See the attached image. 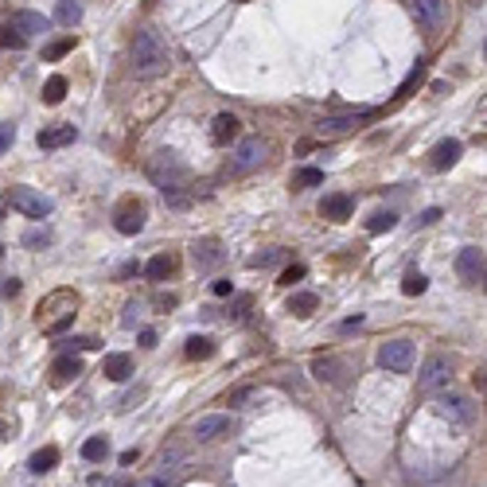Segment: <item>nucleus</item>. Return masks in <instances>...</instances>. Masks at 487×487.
Listing matches in <instances>:
<instances>
[{
  "mask_svg": "<svg viewBox=\"0 0 487 487\" xmlns=\"http://www.w3.org/2000/svg\"><path fill=\"white\" fill-rule=\"evenodd\" d=\"M164 67H168V43L156 28L137 31L133 39V74L137 78H156Z\"/></svg>",
  "mask_w": 487,
  "mask_h": 487,
  "instance_id": "f257e3e1",
  "label": "nucleus"
},
{
  "mask_svg": "<svg viewBox=\"0 0 487 487\" xmlns=\"http://www.w3.org/2000/svg\"><path fill=\"white\" fill-rule=\"evenodd\" d=\"M449 382H452V362L444 359V355H433V359L421 367L417 390L421 394H441V390H449Z\"/></svg>",
  "mask_w": 487,
  "mask_h": 487,
  "instance_id": "f03ea898",
  "label": "nucleus"
},
{
  "mask_svg": "<svg viewBox=\"0 0 487 487\" xmlns=\"http://www.w3.org/2000/svg\"><path fill=\"white\" fill-rule=\"evenodd\" d=\"M148 176L156 179V187H172V184H184L187 179V168L176 152H156L152 164H148Z\"/></svg>",
  "mask_w": 487,
  "mask_h": 487,
  "instance_id": "7ed1b4c3",
  "label": "nucleus"
},
{
  "mask_svg": "<svg viewBox=\"0 0 487 487\" xmlns=\"http://www.w3.org/2000/svg\"><path fill=\"white\" fill-rule=\"evenodd\" d=\"M378 367L394 370V375H406L414 367V343L409 340H390L378 347Z\"/></svg>",
  "mask_w": 487,
  "mask_h": 487,
  "instance_id": "20e7f679",
  "label": "nucleus"
},
{
  "mask_svg": "<svg viewBox=\"0 0 487 487\" xmlns=\"http://www.w3.org/2000/svg\"><path fill=\"white\" fill-rule=\"evenodd\" d=\"M12 207L16 211H23L28 219H47V214L55 211V199H47V195H39V192H31V187H12Z\"/></svg>",
  "mask_w": 487,
  "mask_h": 487,
  "instance_id": "39448f33",
  "label": "nucleus"
},
{
  "mask_svg": "<svg viewBox=\"0 0 487 487\" xmlns=\"http://www.w3.org/2000/svg\"><path fill=\"white\" fill-rule=\"evenodd\" d=\"M222 261H226V250H222L214 238H199V242L192 246V266L199 269V273H214Z\"/></svg>",
  "mask_w": 487,
  "mask_h": 487,
  "instance_id": "423d86ee",
  "label": "nucleus"
},
{
  "mask_svg": "<svg viewBox=\"0 0 487 487\" xmlns=\"http://www.w3.org/2000/svg\"><path fill=\"white\" fill-rule=\"evenodd\" d=\"M266 152H269V145L261 137L238 140V148H234V172H253L261 160H266Z\"/></svg>",
  "mask_w": 487,
  "mask_h": 487,
  "instance_id": "0eeeda50",
  "label": "nucleus"
},
{
  "mask_svg": "<svg viewBox=\"0 0 487 487\" xmlns=\"http://www.w3.org/2000/svg\"><path fill=\"white\" fill-rule=\"evenodd\" d=\"M456 273L464 285H483V250L480 246H468L456 253Z\"/></svg>",
  "mask_w": 487,
  "mask_h": 487,
  "instance_id": "6e6552de",
  "label": "nucleus"
},
{
  "mask_svg": "<svg viewBox=\"0 0 487 487\" xmlns=\"http://www.w3.org/2000/svg\"><path fill=\"white\" fill-rule=\"evenodd\" d=\"M414 12L425 31H441L449 20V0H414Z\"/></svg>",
  "mask_w": 487,
  "mask_h": 487,
  "instance_id": "1a4fd4ad",
  "label": "nucleus"
},
{
  "mask_svg": "<svg viewBox=\"0 0 487 487\" xmlns=\"http://www.w3.org/2000/svg\"><path fill=\"white\" fill-rule=\"evenodd\" d=\"M234 429H238V421L230 414H207V417L195 421V436H199V441H219V436H230Z\"/></svg>",
  "mask_w": 487,
  "mask_h": 487,
  "instance_id": "9d476101",
  "label": "nucleus"
},
{
  "mask_svg": "<svg viewBox=\"0 0 487 487\" xmlns=\"http://www.w3.org/2000/svg\"><path fill=\"white\" fill-rule=\"evenodd\" d=\"M113 226H117V234H140L145 230V207L137 199H125L113 214Z\"/></svg>",
  "mask_w": 487,
  "mask_h": 487,
  "instance_id": "9b49d317",
  "label": "nucleus"
},
{
  "mask_svg": "<svg viewBox=\"0 0 487 487\" xmlns=\"http://www.w3.org/2000/svg\"><path fill=\"white\" fill-rule=\"evenodd\" d=\"M312 375H316L320 382L343 386V382H347V362H340L335 355H320V359L312 362Z\"/></svg>",
  "mask_w": 487,
  "mask_h": 487,
  "instance_id": "f8f14e48",
  "label": "nucleus"
},
{
  "mask_svg": "<svg viewBox=\"0 0 487 487\" xmlns=\"http://www.w3.org/2000/svg\"><path fill=\"white\" fill-rule=\"evenodd\" d=\"M370 117H375V110L335 113V117H324V121H320V133H347V129H355L359 121H370Z\"/></svg>",
  "mask_w": 487,
  "mask_h": 487,
  "instance_id": "ddd939ff",
  "label": "nucleus"
},
{
  "mask_svg": "<svg viewBox=\"0 0 487 487\" xmlns=\"http://www.w3.org/2000/svg\"><path fill=\"white\" fill-rule=\"evenodd\" d=\"M351 211H355V199H351V195H343V192L324 195V203H320V214H324V219H332V222H347Z\"/></svg>",
  "mask_w": 487,
  "mask_h": 487,
  "instance_id": "4468645a",
  "label": "nucleus"
},
{
  "mask_svg": "<svg viewBox=\"0 0 487 487\" xmlns=\"http://www.w3.org/2000/svg\"><path fill=\"white\" fill-rule=\"evenodd\" d=\"M78 137V129L74 125H47V129H39V148H63V145H70V140Z\"/></svg>",
  "mask_w": 487,
  "mask_h": 487,
  "instance_id": "2eb2a0df",
  "label": "nucleus"
},
{
  "mask_svg": "<svg viewBox=\"0 0 487 487\" xmlns=\"http://www.w3.org/2000/svg\"><path fill=\"white\" fill-rule=\"evenodd\" d=\"M238 133H242V125H238L234 113H219L211 125V140L214 145H230V140H238Z\"/></svg>",
  "mask_w": 487,
  "mask_h": 487,
  "instance_id": "dca6fc26",
  "label": "nucleus"
},
{
  "mask_svg": "<svg viewBox=\"0 0 487 487\" xmlns=\"http://www.w3.org/2000/svg\"><path fill=\"white\" fill-rule=\"evenodd\" d=\"M460 140H441V145L433 148V160H429V168L433 172H444V168H452V164L460 160Z\"/></svg>",
  "mask_w": 487,
  "mask_h": 487,
  "instance_id": "f3484780",
  "label": "nucleus"
},
{
  "mask_svg": "<svg viewBox=\"0 0 487 487\" xmlns=\"http://www.w3.org/2000/svg\"><path fill=\"white\" fill-rule=\"evenodd\" d=\"M8 28H16L20 36H36V31H47V28H51V20H47V16H39V12H16Z\"/></svg>",
  "mask_w": 487,
  "mask_h": 487,
  "instance_id": "a211bd4d",
  "label": "nucleus"
},
{
  "mask_svg": "<svg viewBox=\"0 0 487 487\" xmlns=\"http://www.w3.org/2000/svg\"><path fill=\"white\" fill-rule=\"evenodd\" d=\"M102 375L110 378V382H125V378L133 375V359H129V355H105Z\"/></svg>",
  "mask_w": 487,
  "mask_h": 487,
  "instance_id": "6ab92c4d",
  "label": "nucleus"
},
{
  "mask_svg": "<svg viewBox=\"0 0 487 487\" xmlns=\"http://www.w3.org/2000/svg\"><path fill=\"white\" fill-rule=\"evenodd\" d=\"M436 414H441V417H452V421H472V417H476L472 406H468L464 398H456V394H452V398L444 394V398L436 402Z\"/></svg>",
  "mask_w": 487,
  "mask_h": 487,
  "instance_id": "aec40b11",
  "label": "nucleus"
},
{
  "mask_svg": "<svg viewBox=\"0 0 487 487\" xmlns=\"http://www.w3.org/2000/svg\"><path fill=\"white\" fill-rule=\"evenodd\" d=\"M78 375H82V362L74 359V355L55 359V367H51V382H55V386H67L70 378H78Z\"/></svg>",
  "mask_w": 487,
  "mask_h": 487,
  "instance_id": "412c9836",
  "label": "nucleus"
},
{
  "mask_svg": "<svg viewBox=\"0 0 487 487\" xmlns=\"http://www.w3.org/2000/svg\"><path fill=\"white\" fill-rule=\"evenodd\" d=\"M145 273L152 281H168L172 273H176V258H172V253H156V258L145 266Z\"/></svg>",
  "mask_w": 487,
  "mask_h": 487,
  "instance_id": "4be33fe9",
  "label": "nucleus"
},
{
  "mask_svg": "<svg viewBox=\"0 0 487 487\" xmlns=\"http://www.w3.org/2000/svg\"><path fill=\"white\" fill-rule=\"evenodd\" d=\"M55 464H59V449H51V444H47V449H39V452H31V460H28V468H31L36 476L51 472Z\"/></svg>",
  "mask_w": 487,
  "mask_h": 487,
  "instance_id": "5701e85b",
  "label": "nucleus"
},
{
  "mask_svg": "<svg viewBox=\"0 0 487 487\" xmlns=\"http://www.w3.org/2000/svg\"><path fill=\"white\" fill-rule=\"evenodd\" d=\"M316 308H320V296L316 293H293V300H288V312H296L300 320H308Z\"/></svg>",
  "mask_w": 487,
  "mask_h": 487,
  "instance_id": "b1692460",
  "label": "nucleus"
},
{
  "mask_svg": "<svg viewBox=\"0 0 487 487\" xmlns=\"http://www.w3.org/2000/svg\"><path fill=\"white\" fill-rule=\"evenodd\" d=\"M55 20H59L63 28H74V23L82 20V4H78V0H59V8H55Z\"/></svg>",
  "mask_w": 487,
  "mask_h": 487,
  "instance_id": "393cba45",
  "label": "nucleus"
},
{
  "mask_svg": "<svg viewBox=\"0 0 487 487\" xmlns=\"http://www.w3.org/2000/svg\"><path fill=\"white\" fill-rule=\"evenodd\" d=\"M110 456V441L105 436H90L86 444H82V460H90V464H98V460Z\"/></svg>",
  "mask_w": 487,
  "mask_h": 487,
  "instance_id": "a878e982",
  "label": "nucleus"
},
{
  "mask_svg": "<svg viewBox=\"0 0 487 487\" xmlns=\"http://www.w3.org/2000/svg\"><path fill=\"white\" fill-rule=\"evenodd\" d=\"M63 98H67V78H63V74H51L47 86H43V102L47 105H59Z\"/></svg>",
  "mask_w": 487,
  "mask_h": 487,
  "instance_id": "bb28decb",
  "label": "nucleus"
},
{
  "mask_svg": "<svg viewBox=\"0 0 487 487\" xmlns=\"http://www.w3.org/2000/svg\"><path fill=\"white\" fill-rule=\"evenodd\" d=\"M394 226H398V214H394V211H375V214L367 219V230H370V234H386V230H394Z\"/></svg>",
  "mask_w": 487,
  "mask_h": 487,
  "instance_id": "cd10ccee",
  "label": "nucleus"
},
{
  "mask_svg": "<svg viewBox=\"0 0 487 487\" xmlns=\"http://www.w3.org/2000/svg\"><path fill=\"white\" fill-rule=\"evenodd\" d=\"M211 355H214L211 335H192V340H187V359H211Z\"/></svg>",
  "mask_w": 487,
  "mask_h": 487,
  "instance_id": "c85d7f7f",
  "label": "nucleus"
},
{
  "mask_svg": "<svg viewBox=\"0 0 487 487\" xmlns=\"http://www.w3.org/2000/svg\"><path fill=\"white\" fill-rule=\"evenodd\" d=\"M51 242H55V234L47 226H31L28 234H23V246H28V250H47Z\"/></svg>",
  "mask_w": 487,
  "mask_h": 487,
  "instance_id": "c756f323",
  "label": "nucleus"
},
{
  "mask_svg": "<svg viewBox=\"0 0 487 487\" xmlns=\"http://www.w3.org/2000/svg\"><path fill=\"white\" fill-rule=\"evenodd\" d=\"M70 51H74V36H63V39H55V43L43 47V59L55 63V59H63V55H70Z\"/></svg>",
  "mask_w": 487,
  "mask_h": 487,
  "instance_id": "7c9ffc66",
  "label": "nucleus"
},
{
  "mask_svg": "<svg viewBox=\"0 0 487 487\" xmlns=\"http://www.w3.org/2000/svg\"><path fill=\"white\" fill-rule=\"evenodd\" d=\"M429 288V281H425V273H417V269H409L406 277H402V293L406 296H421Z\"/></svg>",
  "mask_w": 487,
  "mask_h": 487,
  "instance_id": "2f4dec72",
  "label": "nucleus"
},
{
  "mask_svg": "<svg viewBox=\"0 0 487 487\" xmlns=\"http://www.w3.org/2000/svg\"><path fill=\"white\" fill-rule=\"evenodd\" d=\"M320 184H324V172L320 168H300L293 176V187H320Z\"/></svg>",
  "mask_w": 487,
  "mask_h": 487,
  "instance_id": "473e14b6",
  "label": "nucleus"
},
{
  "mask_svg": "<svg viewBox=\"0 0 487 487\" xmlns=\"http://www.w3.org/2000/svg\"><path fill=\"white\" fill-rule=\"evenodd\" d=\"M179 187H184V184H172V187H160V192H164V203H168V207L184 211L187 203H192V195H184V192H179Z\"/></svg>",
  "mask_w": 487,
  "mask_h": 487,
  "instance_id": "72a5a7b5",
  "label": "nucleus"
},
{
  "mask_svg": "<svg viewBox=\"0 0 487 487\" xmlns=\"http://www.w3.org/2000/svg\"><path fill=\"white\" fill-rule=\"evenodd\" d=\"M281 258H285V250H266V253H253L250 266H253V269H269V266H277Z\"/></svg>",
  "mask_w": 487,
  "mask_h": 487,
  "instance_id": "f704fd0d",
  "label": "nucleus"
},
{
  "mask_svg": "<svg viewBox=\"0 0 487 487\" xmlns=\"http://www.w3.org/2000/svg\"><path fill=\"white\" fill-rule=\"evenodd\" d=\"M23 43H28V36H20L16 28H0V47H12V51H20Z\"/></svg>",
  "mask_w": 487,
  "mask_h": 487,
  "instance_id": "c9c22d12",
  "label": "nucleus"
},
{
  "mask_svg": "<svg viewBox=\"0 0 487 487\" xmlns=\"http://www.w3.org/2000/svg\"><path fill=\"white\" fill-rule=\"evenodd\" d=\"M176 304H179V296H176V293H156V296H152V308H160V312L176 308Z\"/></svg>",
  "mask_w": 487,
  "mask_h": 487,
  "instance_id": "e433bc0d",
  "label": "nucleus"
},
{
  "mask_svg": "<svg viewBox=\"0 0 487 487\" xmlns=\"http://www.w3.org/2000/svg\"><path fill=\"white\" fill-rule=\"evenodd\" d=\"M145 394H148L145 386H137V390H129L125 398H121V409H137V402H145Z\"/></svg>",
  "mask_w": 487,
  "mask_h": 487,
  "instance_id": "4c0bfd02",
  "label": "nucleus"
},
{
  "mask_svg": "<svg viewBox=\"0 0 487 487\" xmlns=\"http://www.w3.org/2000/svg\"><path fill=\"white\" fill-rule=\"evenodd\" d=\"M12 140H16V125H0V156L12 148Z\"/></svg>",
  "mask_w": 487,
  "mask_h": 487,
  "instance_id": "58836bf2",
  "label": "nucleus"
},
{
  "mask_svg": "<svg viewBox=\"0 0 487 487\" xmlns=\"http://www.w3.org/2000/svg\"><path fill=\"white\" fill-rule=\"evenodd\" d=\"M300 277H304V266H288L285 273H281V285H296Z\"/></svg>",
  "mask_w": 487,
  "mask_h": 487,
  "instance_id": "ea45409f",
  "label": "nucleus"
},
{
  "mask_svg": "<svg viewBox=\"0 0 487 487\" xmlns=\"http://www.w3.org/2000/svg\"><path fill=\"white\" fill-rule=\"evenodd\" d=\"M246 308H250V296H238V300H234V308H230L226 316H230V320H242V316H246Z\"/></svg>",
  "mask_w": 487,
  "mask_h": 487,
  "instance_id": "a19ab883",
  "label": "nucleus"
},
{
  "mask_svg": "<svg viewBox=\"0 0 487 487\" xmlns=\"http://www.w3.org/2000/svg\"><path fill=\"white\" fill-rule=\"evenodd\" d=\"M0 296H20V281L4 277V281H0Z\"/></svg>",
  "mask_w": 487,
  "mask_h": 487,
  "instance_id": "79ce46f5",
  "label": "nucleus"
},
{
  "mask_svg": "<svg viewBox=\"0 0 487 487\" xmlns=\"http://www.w3.org/2000/svg\"><path fill=\"white\" fill-rule=\"evenodd\" d=\"M436 219H441V207H429V211H421V214H417V222H421V226H433Z\"/></svg>",
  "mask_w": 487,
  "mask_h": 487,
  "instance_id": "37998d69",
  "label": "nucleus"
},
{
  "mask_svg": "<svg viewBox=\"0 0 487 487\" xmlns=\"http://www.w3.org/2000/svg\"><path fill=\"white\" fill-rule=\"evenodd\" d=\"M211 293H214V296H234V285H230V281H214Z\"/></svg>",
  "mask_w": 487,
  "mask_h": 487,
  "instance_id": "c03bdc74",
  "label": "nucleus"
},
{
  "mask_svg": "<svg viewBox=\"0 0 487 487\" xmlns=\"http://www.w3.org/2000/svg\"><path fill=\"white\" fill-rule=\"evenodd\" d=\"M246 398H253V390H250V386H242V390H234V394H230V406H242Z\"/></svg>",
  "mask_w": 487,
  "mask_h": 487,
  "instance_id": "a18cd8bd",
  "label": "nucleus"
},
{
  "mask_svg": "<svg viewBox=\"0 0 487 487\" xmlns=\"http://www.w3.org/2000/svg\"><path fill=\"white\" fill-rule=\"evenodd\" d=\"M140 347H156V332H152V328H145V332H140Z\"/></svg>",
  "mask_w": 487,
  "mask_h": 487,
  "instance_id": "49530a36",
  "label": "nucleus"
},
{
  "mask_svg": "<svg viewBox=\"0 0 487 487\" xmlns=\"http://www.w3.org/2000/svg\"><path fill=\"white\" fill-rule=\"evenodd\" d=\"M472 382H476V390H480V394H483V386H487V378H483V367H480V370H476V378H472Z\"/></svg>",
  "mask_w": 487,
  "mask_h": 487,
  "instance_id": "de8ad7c7",
  "label": "nucleus"
},
{
  "mask_svg": "<svg viewBox=\"0 0 487 487\" xmlns=\"http://www.w3.org/2000/svg\"><path fill=\"white\" fill-rule=\"evenodd\" d=\"M137 487H168L164 480H145V483H137Z\"/></svg>",
  "mask_w": 487,
  "mask_h": 487,
  "instance_id": "09e8293b",
  "label": "nucleus"
},
{
  "mask_svg": "<svg viewBox=\"0 0 487 487\" xmlns=\"http://www.w3.org/2000/svg\"><path fill=\"white\" fill-rule=\"evenodd\" d=\"M105 487H125V480H121V476L117 480H105Z\"/></svg>",
  "mask_w": 487,
  "mask_h": 487,
  "instance_id": "8fccbe9b",
  "label": "nucleus"
},
{
  "mask_svg": "<svg viewBox=\"0 0 487 487\" xmlns=\"http://www.w3.org/2000/svg\"><path fill=\"white\" fill-rule=\"evenodd\" d=\"M0 219H4V203H0Z\"/></svg>",
  "mask_w": 487,
  "mask_h": 487,
  "instance_id": "3c124183",
  "label": "nucleus"
},
{
  "mask_svg": "<svg viewBox=\"0 0 487 487\" xmlns=\"http://www.w3.org/2000/svg\"><path fill=\"white\" fill-rule=\"evenodd\" d=\"M0 261H4V246H0Z\"/></svg>",
  "mask_w": 487,
  "mask_h": 487,
  "instance_id": "603ef678",
  "label": "nucleus"
}]
</instances>
